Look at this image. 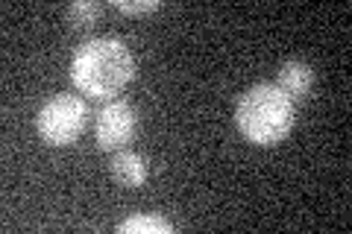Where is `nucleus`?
Listing matches in <instances>:
<instances>
[{"mask_svg": "<svg viewBox=\"0 0 352 234\" xmlns=\"http://www.w3.org/2000/svg\"><path fill=\"white\" fill-rule=\"evenodd\" d=\"M135 59L124 41L94 38L85 41L71 59V82L88 100H112L132 82Z\"/></svg>", "mask_w": 352, "mask_h": 234, "instance_id": "f257e3e1", "label": "nucleus"}, {"mask_svg": "<svg viewBox=\"0 0 352 234\" xmlns=\"http://www.w3.org/2000/svg\"><path fill=\"white\" fill-rule=\"evenodd\" d=\"M296 108L276 85L258 82L238 100L235 124L238 132L256 147H276L294 129Z\"/></svg>", "mask_w": 352, "mask_h": 234, "instance_id": "f03ea898", "label": "nucleus"}, {"mask_svg": "<svg viewBox=\"0 0 352 234\" xmlns=\"http://www.w3.org/2000/svg\"><path fill=\"white\" fill-rule=\"evenodd\" d=\"M88 124V103L82 97L59 94L47 100L36 115V132L50 147H71L85 132Z\"/></svg>", "mask_w": 352, "mask_h": 234, "instance_id": "7ed1b4c3", "label": "nucleus"}, {"mask_svg": "<svg viewBox=\"0 0 352 234\" xmlns=\"http://www.w3.org/2000/svg\"><path fill=\"white\" fill-rule=\"evenodd\" d=\"M138 129V111L132 108L124 100H115V103H106L97 115V147L109 150V152H120L126 143L135 138Z\"/></svg>", "mask_w": 352, "mask_h": 234, "instance_id": "20e7f679", "label": "nucleus"}, {"mask_svg": "<svg viewBox=\"0 0 352 234\" xmlns=\"http://www.w3.org/2000/svg\"><path fill=\"white\" fill-rule=\"evenodd\" d=\"M276 88L282 94H288L291 103H300V100H305L308 94H311V88H314L311 65H305L300 59L285 62L279 68V76H276Z\"/></svg>", "mask_w": 352, "mask_h": 234, "instance_id": "39448f33", "label": "nucleus"}, {"mask_svg": "<svg viewBox=\"0 0 352 234\" xmlns=\"http://www.w3.org/2000/svg\"><path fill=\"white\" fill-rule=\"evenodd\" d=\"M109 170H112V179L124 187H138L147 182V164L141 155L129 152V150H120L115 152L112 164H109Z\"/></svg>", "mask_w": 352, "mask_h": 234, "instance_id": "423d86ee", "label": "nucleus"}, {"mask_svg": "<svg viewBox=\"0 0 352 234\" xmlns=\"http://www.w3.org/2000/svg\"><path fill=\"white\" fill-rule=\"evenodd\" d=\"M120 234H170L173 226L162 217H147V214H138V217H129L118 226Z\"/></svg>", "mask_w": 352, "mask_h": 234, "instance_id": "0eeeda50", "label": "nucleus"}, {"mask_svg": "<svg viewBox=\"0 0 352 234\" xmlns=\"http://www.w3.org/2000/svg\"><path fill=\"white\" fill-rule=\"evenodd\" d=\"M68 24L74 30H91L97 24V18H100V6L91 3V0H76V3L68 6Z\"/></svg>", "mask_w": 352, "mask_h": 234, "instance_id": "6e6552de", "label": "nucleus"}, {"mask_svg": "<svg viewBox=\"0 0 352 234\" xmlns=\"http://www.w3.org/2000/svg\"><path fill=\"white\" fill-rule=\"evenodd\" d=\"M115 9L118 12H126V15H147V12H156V9H162L159 0H115Z\"/></svg>", "mask_w": 352, "mask_h": 234, "instance_id": "1a4fd4ad", "label": "nucleus"}]
</instances>
